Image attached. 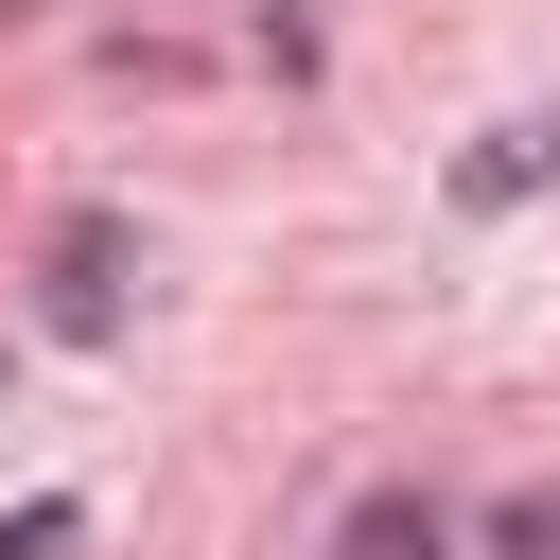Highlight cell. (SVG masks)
Here are the masks:
<instances>
[{
	"label": "cell",
	"mask_w": 560,
	"mask_h": 560,
	"mask_svg": "<svg viewBox=\"0 0 560 560\" xmlns=\"http://www.w3.org/2000/svg\"><path fill=\"white\" fill-rule=\"evenodd\" d=\"M122 298H140V228H122V210H70V228H52V262H35V332L105 350V332H122Z\"/></svg>",
	"instance_id": "1"
},
{
	"label": "cell",
	"mask_w": 560,
	"mask_h": 560,
	"mask_svg": "<svg viewBox=\"0 0 560 560\" xmlns=\"http://www.w3.org/2000/svg\"><path fill=\"white\" fill-rule=\"evenodd\" d=\"M542 175H560V122H490V140L455 158V192H472V210H508V192H542Z\"/></svg>",
	"instance_id": "2"
},
{
	"label": "cell",
	"mask_w": 560,
	"mask_h": 560,
	"mask_svg": "<svg viewBox=\"0 0 560 560\" xmlns=\"http://www.w3.org/2000/svg\"><path fill=\"white\" fill-rule=\"evenodd\" d=\"M455 525H438V490H368L350 508V560H438Z\"/></svg>",
	"instance_id": "3"
},
{
	"label": "cell",
	"mask_w": 560,
	"mask_h": 560,
	"mask_svg": "<svg viewBox=\"0 0 560 560\" xmlns=\"http://www.w3.org/2000/svg\"><path fill=\"white\" fill-rule=\"evenodd\" d=\"M70 542H88V508H70V490H35V508H0V560H70Z\"/></svg>",
	"instance_id": "4"
},
{
	"label": "cell",
	"mask_w": 560,
	"mask_h": 560,
	"mask_svg": "<svg viewBox=\"0 0 560 560\" xmlns=\"http://www.w3.org/2000/svg\"><path fill=\"white\" fill-rule=\"evenodd\" d=\"M490 560H560V490H508L490 508Z\"/></svg>",
	"instance_id": "5"
},
{
	"label": "cell",
	"mask_w": 560,
	"mask_h": 560,
	"mask_svg": "<svg viewBox=\"0 0 560 560\" xmlns=\"http://www.w3.org/2000/svg\"><path fill=\"white\" fill-rule=\"evenodd\" d=\"M0 18H35V0H0Z\"/></svg>",
	"instance_id": "6"
},
{
	"label": "cell",
	"mask_w": 560,
	"mask_h": 560,
	"mask_svg": "<svg viewBox=\"0 0 560 560\" xmlns=\"http://www.w3.org/2000/svg\"><path fill=\"white\" fill-rule=\"evenodd\" d=\"M280 18H298V0H280Z\"/></svg>",
	"instance_id": "7"
}]
</instances>
